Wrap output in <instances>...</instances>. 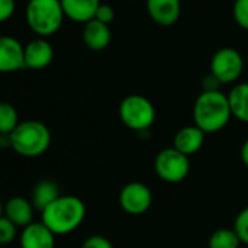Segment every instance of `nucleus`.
<instances>
[{
	"instance_id": "1",
	"label": "nucleus",
	"mask_w": 248,
	"mask_h": 248,
	"mask_svg": "<svg viewBox=\"0 0 248 248\" xmlns=\"http://www.w3.org/2000/svg\"><path fill=\"white\" fill-rule=\"evenodd\" d=\"M232 118L228 95L222 91L202 92L193 105V121L206 135L223 130Z\"/></svg>"
},
{
	"instance_id": "2",
	"label": "nucleus",
	"mask_w": 248,
	"mask_h": 248,
	"mask_svg": "<svg viewBox=\"0 0 248 248\" xmlns=\"http://www.w3.org/2000/svg\"><path fill=\"white\" fill-rule=\"evenodd\" d=\"M86 206L76 196H60L41 212V222L54 235H67L76 231L85 220Z\"/></svg>"
},
{
	"instance_id": "3",
	"label": "nucleus",
	"mask_w": 248,
	"mask_h": 248,
	"mask_svg": "<svg viewBox=\"0 0 248 248\" xmlns=\"http://www.w3.org/2000/svg\"><path fill=\"white\" fill-rule=\"evenodd\" d=\"M11 148L24 158L44 155L51 145V132L43 121L25 120L9 135Z\"/></svg>"
},
{
	"instance_id": "4",
	"label": "nucleus",
	"mask_w": 248,
	"mask_h": 248,
	"mask_svg": "<svg viewBox=\"0 0 248 248\" xmlns=\"http://www.w3.org/2000/svg\"><path fill=\"white\" fill-rule=\"evenodd\" d=\"M64 18L60 0H30L25 9L27 24L40 38L54 35Z\"/></svg>"
},
{
	"instance_id": "5",
	"label": "nucleus",
	"mask_w": 248,
	"mask_h": 248,
	"mask_svg": "<svg viewBox=\"0 0 248 248\" xmlns=\"http://www.w3.org/2000/svg\"><path fill=\"white\" fill-rule=\"evenodd\" d=\"M118 115L127 129L138 133H145L154 126L156 109L149 98L139 93H132L120 102Z\"/></svg>"
},
{
	"instance_id": "6",
	"label": "nucleus",
	"mask_w": 248,
	"mask_h": 248,
	"mask_svg": "<svg viewBox=\"0 0 248 248\" xmlns=\"http://www.w3.org/2000/svg\"><path fill=\"white\" fill-rule=\"evenodd\" d=\"M156 175L170 184L184 181L190 174V159L175 148H165L158 152L154 161Z\"/></svg>"
},
{
	"instance_id": "7",
	"label": "nucleus",
	"mask_w": 248,
	"mask_h": 248,
	"mask_svg": "<svg viewBox=\"0 0 248 248\" xmlns=\"http://www.w3.org/2000/svg\"><path fill=\"white\" fill-rule=\"evenodd\" d=\"M244 70V60L238 50L232 47L219 48L210 60V73L215 75L222 85L233 83Z\"/></svg>"
},
{
	"instance_id": "8",
	"label": "nucleus",
	"mask_w": 248,
	"mask_h": 248,
	"mask_svg": "<svg viewBox=\"0 0 248 248\" xmlns=\"http://www.w3.org/2000/svg\"><path fill=\"white\" fill-rule=\"evenodd\" d=\"M118 203L127 215L140 216L151 209L154 203V194L145 183L132 181L120 190Z\"/></svg>"
},
{
	"instance_id": "9",
	"label": "nucleus",
	"mask_w": 248,
	"mask_h": 248,
	"mask_svg": "<svg viewBox=\"0 0 248 248\" xmlns=\"http://www.w3.org/2000/svg\"><path fill=\"white\" fill-rule=\"evenodd\" d=\"M24 67V46L14 37L0 35V73H12Z\"/></svg>"
},
{
	"instance_id": "10",
	"label": "nucleus",
	"mask_w": 248,
	"mask_h": 248,
	"mask_svg": "<svg viewBox=\"0 0 248 248\" xmlns=\"http://www.w3.org/2000/svg\"><path fill=\"white\" fill-rule=\"evenodd\" d=\"M54 57L53 46L46 38H35L24 47L25 67L32 70H41L50 66Z\"/></svg>"
},
{
	"instance_id": "11",
	"label": "nucleus",
	"mask_w": 248,
	"mask_h": 248,
	"mask_svg": "<svg viewBox=\"0 0 248 248\" xmlns=\"http://www.w3.org/2000/svg\"><path fill=\"white\" fill-rule=\"evenodd\" d=\"M151 19L161 27L174 25L181 15V0H146Z\"/></svg>"
},
{
	"instance_id": "12",
	"label": "nucleus",
	"mask_w": 248,
	"mask_h": 248,
	"mask_svg": "<svg viewBox=\"0 0 248 248\" xmlns=\"http://www.w3.org/2000/svg\"><path fill=\"white\" fill-rule=\"evenodd\" d=\"M204 139H206V133L200 130L196 124L184 126L175 133L172 140V148H175L177 151H180L181 154L190 158L191 155L197 154L203 148Z\"/></svg>"
},
{
	"instance_id": "13",
	"label": "nucleus",
	"mask_w": 248,
	"mask_h": 248,
	"mask_svg": "<svg viewBox=\"0 0 248 248\" xmlns=\"http://www.w3.org/2000/svg\"><path fill=\"white\" fill-rule=\"evenodd\" d=\"M56 235L43 223L32 222L21 232V248H54Z\"/></svg>"
},
{
	"instance_id": "14",
	"label": "nucleus",
	"mask_w": 248,
	"mask_h": 248,
	"mask_svg": "<svg viewBox=\"0 0 248 248\" xmlns=\"http://www.w3.org/2000/svg\"><path fill=\"white\" fill-rule=\"evenodd\" d=\"M34 206L31 200L22 197V196H15L11 197L6 204L3 206V216H6L11 222H14L18 228H25L30 223H32L34 219Z\"/></svg>"
},
{
	"instance_id": "15",
	"label": "nucleus",
	"mask_w": 248,
	"mask_h": 248,
	"mask_svg": "<svg viewBox=\"0 0 248 248\" xmlns=\"http://www.w3.org/2000/svg\"><path fill=\"white\" fill-rule=\"evenodd\" d=\"M66 18L78 24H86L95 18L101 0H60Z\"/></svg>"
},
{
	"instance_id": "16",
	"label": "nucleus",
	"mask_w": 248,
	"mask_h": 248,
	"mask_svg": "<svg viewBox=\"0 0 248 248\" xmlns=\"http://www.w3.org/2000/svg\"><path fill=\"white\" fill-rule=\"evenodd\" d=\"M82 38L85 46L92 51H102L111 43V30L109 25H105L96 19H92L85 24Z\"/></svg>"
},
{
	"instance_id": "17",
	"label": "nucleus",
	"mask_w": 248,
	"mask_h": 248,
	"mask_svg": "<svg viewBox=\"0 0 248 248\" xmlns=\"http://www.w3.org/2000/svg\"><path fill=\"white\" fill-rule=\"evenodd\" d=\"M60 188L59 186L51 180H43L35 184L32 194H31V203L35 210L43 212L47 209L53 202H56L60 197Z\"/></svg>"
},
{
	"instance_id": "18",
	"label": "nucleus",
	"mask_w": 248,
	"mask_h": 248,
	"mask_svg": "<svg viewBox=\"0 0 248 248\" xmlns=\"http://www.w3.org/2000/svg\"><path fill=\"white\" fill-rule=\"evenodd\" d=\"M232 117L248 124V82L236 83L228 93Z\"/></svg>"
},
{
	"instance_id": "19",
	"label": "nucleus",
	"mask_w": 248,
	"mask_h": 248,
	"mask_svg": "<svg viewBox=\"0 0 248 248\" xmlns=\"http://www.w3.org/2000/svg\"><path fill=\"white\" fill-rule=\"evenodd\" d=\"M241 239L233 231V228H220L216 229L210 236L207 247L209 248H239Z\"/></svg>"
},
{
	"instance_id": "20",
	"label": "nucleus",
	"mask_w": 248,
	"mask_h": 248,
	"mask_svg": "<svg viewBox=\"0 0 248 248\" xmlns=\"http://www.w3.org/2000/svg\"><path fill=\"white\" fill-rule=\"evenodd\" d=\"M19 115L16 108L11 102H0V135L9 136L19 124Z\"/></svg>"
},
{
	"instance_id": "21",
	"label": "nucleus",
	"mask_w": 248,
	"mask_h": 248,
	"mask_svg": "<svg viewBox=\"0 0 248 248\" xmlns=\"http://www.w3.org/2000/svg\"><path fill=\"white\" fill-rule=\"evenodd\" d=\"M232 15L238 27L248 31V0H233Z\"/></svg>"
},
{
	"instance_id": "22",
	"label": "nucleus",
	"mask_w": 248,
	"mask_h": 248,
	"mask_svg": "<svg viewBox=\"0 0 248 248\" xmlns=\"http://www.w3.org/2000/svg\"><path fill=\"white\" fill-rule=\"evenodd\" d=\"M233 231L239 236L241 242L248 245V206L236 215L233 220Z\"/></svg>"
},
{
	"instance_id": "23",
	"label": "nucleus",
	"mask_w": 248,
	"mask_h": 248,
	"mask_svg": "<svg viewBox=\"0 0 248 248\" xmlns=\"http://www.w3.org/2000/svg\"><path fill=\"white\" fill-rule=\"evenodd\" d=\"M18 235V226L6 216L0 217V244H11Z\"/></svg>"
},
{
	"instance_id": "24",
	"label": "nucleus",
	"mask_w": 248,
	"mask_h": 248,
	"mask_svg": "<svg viewBox=\"0 0 248 248\" xmlns=\"http://www.w3.org/2000/svg\"><path fill=\"white\" fill-rule=\"evenodd\" d=\"M82 248H114L111 241L104 236V235H91L88 236L83 244Z\"/></svg>"
},
{
	"instance_id": "25",
	"label": "nucleus",
	"mask_w": 248,
	"mask_h": 248,
	"mask_svg": "<svg viewBox=\"0 0 248 248\" xmlns=\"http://www.w3.org/2000/svg\"><path fill=\"white\" fill-rule=\"evenodd\" d=\"M114 18H115V12H114L112 6L105 5V3H101L99 8H98V11H96V14H95V18L93 19H96V21H99V22H102L105 25H109L114 21Z\"/></svg>"
},
{
	"instance_id": "26",
	"label": "nucleus",
	"mask_w": 248,
	"mask_h": 248,
	"mask_svg": "<svg viewBox=\"0 0 248 248\" xmlns=\"http://www.w3.org/2000/svg\"><path fill=\"white\" fill-rule=\"evenodd\" d=\"M15 0H0V24L9 21L15 14Z\"/></svg>"
},
{
	"instance_id": "27",
	"label": "nucleus",
	"mask_w": 248,
	"mask_h": 248,
	"mask_svg": "<svg viewBox=\"0 0 248 248\" xmlns=\"http://www.w3.org/2000/svg\"><path fill=\"white\" fill-rule=\"evenodd\" d=\"M220 86L222 83L219 82V79L210 72L202 80V88H203L202 92H216V91H220Z\"/></svg>"
},
{
	"instance_id": "28",
	"label": "nucleus",
	"mask_w": 248,
	"mask_h": 248,
	"mask_svg": "<svg viewBox=\"0 0 248 248\" xmlns=\"http://www.w3.org/2000/svg\"><path fill=\"white\" fill-rule=\"evenodd\" d=\"M239 156H241V162L244 164V167L248 168V139L244 140L241 151H239Z\"/></svg>"
},
{
	"instance_id": "29",
	"label": "nucleus",
	"mask_w": 248,
	"mask_h": 248,
	"mask_svg": "<svg viewBox=\"0 0 248 248\" xmlns=\"http://www.w3.org/2000/svg\"><path fill=\"white\" fill-rule=\"evenodd\" d=\"M3 216V204H2V200H0V217Z\"/></svg>"
},
{
	"instance_id": "30",
	"label": "nucleus",
	"mask_w": 248,
	"mask_h": 248,
	"mask_svg": "<svg viewBox=\"0 0 248 248\" xmlns=\"http://www.w3.org/2000/svg\"><path fill=\"white\" fill-rule=\"evenodd\" d=\"M27 2H30V0H27Z\"/></svg>"
}]
</instances>
